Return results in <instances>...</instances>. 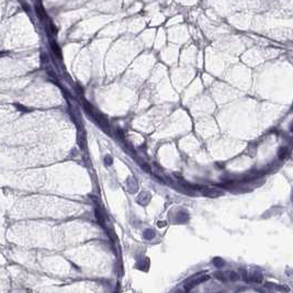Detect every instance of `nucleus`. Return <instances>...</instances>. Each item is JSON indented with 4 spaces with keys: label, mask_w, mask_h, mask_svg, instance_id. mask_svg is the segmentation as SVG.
<instances>
[{
    "label": "nucleus",
    "mask_w": 293,
    "mask_h": 293,
    "mask_svg": "<svg viewBox=\"0 0 293 293\" xmlns=\"http://www.w3.org/2000/svg\"><path fill=\"white\" fill-rule=\"evenodd\" d=\"M151 199H152L151 193H149V192H146V191H143V192H141V193L138 194L137 198H136V202H137L138 204H141V205L145 206L146 204H148Z\"/></svg>",
    "instance_id": "3"
},
{
    "label": "nucleus",
    "mask_w": 293,
    "mask_h": 293,
    "mask_svg": "<svg viewBox=\"0 0 293 293\" xmlns=\"http://www.w3.org/2000/svg\"><path fill=\"white\" fill-rule=\"evenodd\" d=\"M210 277L209 276H197L194 278H191V279L189 280V282L185 284V290L187 291H190L192 288H194L195 286H198L200 283L204 282L206 280H209Z\"/></svg>",
    "instance_id": "2"
},
{
    "label": "nucleus",
    "mask_w": 293,
    "mask_h": 293,
    "mask_svg": "<svg viewBox=\"0 0 293 293\" xmlns=\"http://www.w3.org/2000/svg\"><path fill=\"white\" fill-rule=\"evenodd\" d=\"M213 263H214V266L217 267V268H221V267L224 266V260L222 258H220V257H215L214 259H213Z\"/></svg>",
    "instance_id": "9"
},
{
    "label": "nucleus",
    "mask_w": 293,
    "mask_h": 293,
    "mask_svg": "<svg viewBox=\"0 0 293 293\" xmlns=\"http://www.w3.org/2000/svg\"><path fill=\"white\" fill-rule=\"evenodd\" d=\"M177 221L178 222H180V223H185V222H187L189 220V215H188V213L187 212H185V211H180V212H178V214H177Z\"/></svg>",
    "instance_id": "5"
},
{
    "label": "nucleus",
    "mask_w": 293,
    "mask_h": 293,
    "mask_svg": "<svg viewBox=\"0 0 293 293\" xmlns=\"http://www.w3.org/2000/svg\"><path fill=\"white\" fill-rule=\"evenodd\" d=\"M276 289L279 290V291H281V292H289V291H290V288H289V286H277Z\"/></svg>",
    "instance_id": "12"
},
{
    "label": "nucleus",
    "mask_w": 293,
    "mask_h": 293,
    "mask_svg": "<svg viewBox=\"0 0 293 293\" xmlns=\"http://www.w3.org/2000/svg\"><path fill=\"white\" fill-rule=\"evenodd\" d=\"M167 224H166V222H164V221H159L158 222V227H164V226H166Z\"/></svg>",
    "instance_id": "13"
},
{
    "label": "nucleus",
    "mask_w": 293,
    "mask_h": 293,
    "mask_svg": "<svg viewBox=\"0 0 293 293\" xmlns=\"http://www.w3.org/2000/svg\"><path fill=\"white\" fill-rule=\"evenodd\" d=\"M224 273H225L226 279H228V280H232V281H236V280L239 279V276L236 272H234V271H227V272H224Z\"/></svg>",
    "instance_id": "7"
},
{
    "label": "nucleus",
    "mask_w": 293,
    "mask_h": 293,
    "mask_svg": "<svg viewBox=\"0 0 293 293\" xmlns=\"http://www.w3.org/2000/svg\"><path fill=\"white\" fill-rule=\"evenodd\" d=\"M291 200H292V202H293V193H292V197H291Z\"/></svg>",
    "instance_id": "14"
},
{
    "label": "nucleus",
    "mask_w": 293,
    "mask_h": 293,
    "mask_svg": "<svg viewBox=\"0 0 293 293\" xmlns=\"http://www.w3.org/2000/svg\"><path fill=\"white\" fill-rule=\"evenodd\" d=\"M214 277L217 278V279H220V280H222V281H225V280H226L225 273H224V272H215V273H214Z\"/></svg>",
    "instance_id": "11"
},
{
    "label": "nucleus",
    "mask_w": 293,
    "mask_h": 293,
    "mask_svg": "<svg viewBox=\"0 0 293 293\" xmlns=\"http://www.w3.org/2000/svg\"><path fill=\"white\" fill-rule=\"evenodd\" d=\"M155 232L153 231V229H146L144 232V234H143V236H144V238L145 239H147V240H151V239H153L154 237H155Z\"/></svg>",
    "instance_id": "8"
},
{
    "label": "nucleus",
    "mask_w": 293,
    "mask_h": 293,
    "mask_svg": "<svg viewBox=\"0 0 293 293\" xmlns=\"http://www.w3.org/2000/svg\"><path fill=\"white\" fill-rule=\"evenodd\" d=\"M278 156H279L280 159H284L288 156V149L282 147V148H280L279 153H278Z\"/></svg>",
    "instance_id": "10"
},
{
    "label": "nucleus",
    "mask_w": 293,
    "mask_h": 293,
    "mask_svg": "<svg viewBox=\"0 0 293 293\" xmlns=\"http://www.w3.org/2000/svg\"><path fill=\"white\" fill-rule=\"evenodd\" d=\"M201 193L206 198H220L224 195V191L215 187H205L201 190Z\"/></svg>",
    "instance_id": "1"
},
{
    "label": "nucleus",
    "mask_w": 293,
    "mask_h": 293,
    "mask_svg": "<svg viewBox=\"0 0 293 293\" xmlns=\"http://www.w3.org/2000/svg\"><path fill=\"white\" fill-rule=\"evenodd\" d=\"M126 187H128V192H131V193H134V192L137 191V189H138L137 181L135 180V178H133V177H130V178L128 179V181H126Z\"/></svg>",
    "instance_id": "4"
},
{
    "label": "nucleus",
    "mask_w": 293,
    "mask_h": 293,
    "mask_svg": "<svg viewBox=\"0 0 293 293\" xmlns=\"http://www.w3.org/2000/svg\"><path fill=\"white\" fill-rule=\"evenodd\" d=\"M248 281H251V282H255V283H260L263 281V276L260 273H254L250 277H248Z\"/></svg>",
    "instance_id": "6"
}]
</instances>
